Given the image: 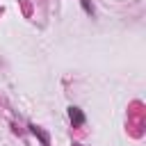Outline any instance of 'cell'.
<instances>
[{
    "label": "cell",
    "mask_w": 146,
    "mask_h": 146,
    "mask_svg": "<svg viewBox=\"0 0 146 146\" xmlns=\"http://www.w3.org/2000/svg\"><path fill=\"white\" fill-rule=\"evenodd\" d=\"M68 114H71V121H75V125H80V123L84 121V116H82V112H80L78 107H71Z\"/></svg>",
    "instance_id": "6da1fadb"
}]
</instances>
